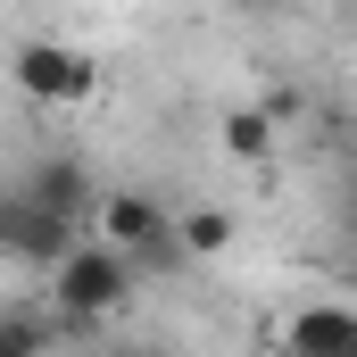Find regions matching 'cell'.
Instances as JSON below:
<instances>
[{
  "instance_id": "cell-4",
  "label": "cell",
  "mask_w": 357,
  "mask_h": 357,
  "mask_svg": "<svg viewBox=\"0 0 357 357\" xmlns=\"http://www.w3.org/2000/svg\"><path fill=\"white\" fill-rule=\"evenodd\" d=\"M8 191H17L25 208L67 216V225H84V233H91V199H100V191H91V167H84V158H67V150H59V158H33Z\"/></svg>"
},
{
  "instance_id": "cell-11",
  "label": "cell",
  "mask_w": 357,
  "mask_h": 357,
  "mask_svg": "<svg viewBox=\"0 0 357 357\" xmlns=\"http://www.w3.org/2000/svg\"><path fill=\"white\" fill-rule=\"evenodd\" d=\"M233 17H274V8H291V0H225Z\"/></svg>"
},
{
  "instance_id": "cell-5",
  "label": "cell",
  "mask_w": 357,
  "mask_h": 357,
  "mask_svg": "<svg viewBox=\"0 0 357 357\" xmlns=\"http://www.w3.org/2000/svg\"><path fill=\"white\" fill-rule=\"evenodd\" d=\"M75 241H84V225L42 216V208H25V199L8 191V208H0V258H17V266H59Z\"/></svg>"
},
{
  "instance_id": "cell-7",
  "label": "cell",
  "mask_w": 357,
  "mask_h": 357,
  "mask_svg": "<svg viewBox=\"0 0 357 357\" xmlns=\"http://www.w3.org/2000/svg\"><path fill=\"white\" fill-rule=\"evenodd\" d=\"M216 133H225V158H241V167H266L274 150H282V133L266 125V108H258V100L225 108V125H216Z\"/></svg>"
},
{
  "instance_id": "cell-9",
  "label": "cell",
  "mask_w": 357,
  "mask_h": 357,
  "mask_svg": "<svg viewBox=\"0 0 357 357\" xmlns=\"http://www.w3.org/2000/svg\"><path fill=\"white\" fill-rule=\"evenodd\" d=\"M0 357H50V333L33 316H0Z\"/></svg>"
},
{
  "instance_id": "cell-6",
  "label": "cell",
  "mask_w": 357,
  "mask_h": 357,
  "mask_svg": "<svg viewBox=\"0 0 357 357\" xmlns=\"http://www.w3.org/2000/svg\"><path fill=\"white\" fill-rule=\"evenodd\" d=\"M282 349H291V357H357V307H341V299L291 307V324H282Z\"/></svg>"
},
{
  "instance_id": "cell-8",
  "label": "cell",
  "mask_w": 357,
  "mask_h": 357,
  "mask_svg": "<svg viewBox=\"0 0 357 357\" xmlns=\"http://www.w3.org/2000/svg\"><path fill=\"white\" fill-rule=\"evenodd\" d=\"M175 241H183V266L225 258V250H233V208H183V216H175Z\"/></svg>"
},
{
  "instance_id": "cell-3",
  "label": "cell",
  "mask_w": 357,
  "mask_h": 357,
  "mask_svg": "<svg viewBox=\"0 0 357 357\" xmlns=\"http://www.w3.org/2000/svg\"><path fill=\"white\" fill-rule=\"evenodd\" d=\"M8 84L25 91L33 108H84L91 91H100V67H91V50H75V42L25 33V42L8 50Z\"/></svg>"
},
{
  "instance_id": "cell-12",
  "label": "cell",
  "mask_w": 357,
  "mask_h": 357,
  "mask_svg": "<svg viewBox=\"0 0 357 357\" xmlns=\"http://www.w3.org/2000/svg\"><path fill=\"white\" fill-rule=\"evenodd\" d=\"M0 208H8V183H0Z\"/></svg>"
},
{
  "instance_id": "cell-2",
  "label": "cell",
  "mask_w": 357,
  "mask_h": 357,
  "mask_svg": "<svg viewBox=\"0 0 357 357\" xmlns=\"http://www.w3.org/2000/svg\"><path fill=\"white\" fill-rule=\"evenodd\" d=\"M91 216H100V241H108L133 274H142V266L175 274V266H183L175 208H167V199H150V191H100V199H91Z\"/></svg>"
},
{
  "instance_id": "cell-10",
  "label": "cell",
  "mask_w": 357,
  "mask_h": 357,
  "mask_svg": "<svg viewBox=\"0 0 357 357\" xmlns=\"http://www.w3.org/2000/svg\"><path fill=\"white\" fill-rule=\"evenodd\" d=\"M258 108H266V125H274V133H291V125H307V91H299V84H274L266 100H258Z\"/></svg>"
},
{
  "instance_id": "cell-1",
  "label": "cell",
  "mask_w": 357,
  "mask_h": 357,
  "mask_svg": "<svg viewBox=\"0 0 357 357\" xmlns=\"http://www.w3.org/2000/svg\"><path fill=\"white\" fill-rule=\"evenodd\" d=\"M133 282H142V274L125 266L108 241H75V250L50 266V307H59L67 333H91L100 316H116V307L133 299ZM67 333H59V341H67Z\"/></svg>"
}]
</instances>
